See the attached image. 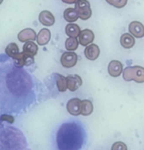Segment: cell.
Returning a JSON list of instances; mask_svg holds the SVG:
<instances>
[{
    "label": "cell",
    "mask_w": 144,
    "mask_h": 150,
    "mask_svg": "<svg viewBox=\"0 0 144 150\" xmlns=\"http://www.w3.org/2000/svg\"><path fill=\"white\" fill-rule=\"evenodd\" d=\"M38 80L12 60L0 65V113L18 115L26 112L37 102Z\"/></svg>",
    "instance_id": "6da1fadb"
},
{
    "label": "cell",
    "mask_w": 144,
    "mask_h": 150,
    "mask_svg": "<svg viewBox=\"0 0 144 150\" xmlns=\"http://www.w3.org/2000/svg\"><path fill=\"white\" fill-rule=\"evenodd\" d=\"M86 142V132L79 120H69L62 123L53 136L55 150H81Z\"/></svg>",
    "instance_id": "7a4b0ae2"
},
{
    "label": "cell",
    "mask_w": 144,
    "mask_h": 150,
    "mask_svg": "<svg viewBox=\"0 0 144 150\" xmlns=\"http://www.w3.org/2000/svg\"><path fill=\"white\" fill-rule=\"evenodd\" d=\"M0 150H28L23 133L13 127H0Z\"/></svg>",
    "instance_id": "3957f363"
},
{
    "label": "cell",
    "mask_w": 144,
    "mask_h": 150,
    "mask_svg": "<svg viewBox=\"0 0 144 150\" xmlns=\"http://www.w3.org/2000/svg\"><path fill=\"white\" fill-rule=\"evenodd\" d=\"M123 79L127 82L135 81L138 83H144V68L141 66H129L123 70Z\"/></svg>",
    "instance_id": "277c9868"
},
{
    "label": "cell",
    "mask_w": 144,
    "mask_h": 150,
    "mask_svg": "<svg viewBox=\"0 0 144 150\" xmlns=\"http://www.w3.org/2000/svg\"><path fill=\"white\" fill-rule=\"evenodd\" d=\"M75 10L77 11L79 18L82 20H87L92 16V8L88 0H78L75 4Z\"/></svg>",
    "instance_id": "5b68a950"
},
{
    "label": "cell",
    "mask_w": 144,
    "mask_h": 150,
    "mask_svg": "<svg viewBox=\"0 0 144 150\" xmlns=\"http://www.w3.org/2000/svg\"><path fill=\"white\" fill-rule=\"evenodd\" d=\"M12 62L16 67L24 68L25 66H31L34 63V56L30 55L25 52H19L14 58H12Z\"/></svg>",
    "instance_id": "8992f818"
},
{
    "label": "cell",
    "mask_w": 144,
    "mask_h": 150,
    "mask_svg": "<svg viewBox=\"0 0 144 150\" xmlns=\"http://www.w3.org/2000/svg\"><path fill=\"white\" fill-rule=\"evenodd\" d=\"M77 59V54L75 52L67 51L64 52L61 56V64L66 69H70L76 66Z\"/></svg>",
    "instance_id": "52a82bcc"
},
{
    "label": "cell",
    "mask_w": 144,
    "mask_h": 150,
    "mask_svg": "<svg viewBox=\"0 0 144 150\" xmlns=\"http://www.w3.org/2000/svg\"><path fill=\"white\" fill-rule=\"evenodd\" d=\"M82 100L77 98H71L68 101L66 108L68 112L72 116H79L81 114Z\"/></svg>",
    "instance_id": "ba28073f"
},
{
    "label": "cell",
    "mask_w": 144,
    "mask_h": 150,
    "mask_svg": "<svg viewBox=\"0 0 144 150\" xmlns=\"http://www.w3.org/2000/svg\"><path fill=\"white\" fill-rule=\"evenodd\" d=\"M95 35L94 33L90 29H84L81 30V33L78 36V41L81 46L87 47L88 45L92 44L94 41Z\"/></svg>",
    "instance_id": "9c48e42d"
},
{
    "label": "cell",
    "mask_w": 144,
    "mask_h": 150,
    "mask_svg": "<svg viewBox=\"0 0 144 150\" xmlns=\"http://www.w3.org/2000/svg\"><path fill=\"white\" fill-rule=\"evenodd\" d=\"M37 33L33 28H25L18 33V40L20 42L34 41L36 40Z\"/></svg>",
    "instance_id": "30bf717a"
},
{
    "label": "cell",
    "mask_w": 144,
    "mask_h": 150,
    "mask_svg": "<svg viewBox=\"0 0 144 150\" xmlns=\"http://www.w3.org/2000/svg\"><path fill=\"white\" fill-rule=\"evenodd\" d=\"M67 80V88L70 90V91H76L78 90L81 85L83 84L82 78L78 75H69L66 77Z\"/></svg>",
    "instance_id": "8fae6325"
},
{
    "label": "cell",
    "mask_w": 144,
    "mask_h": 150,
    "mask_svg": "<svg viewBox=\"0 0 144 150\" xmlns=\"http://www.w3.org/2000/svg\"><path fill=\"white\" fill-rule=\"evenodd\" d=\"M107 70L112 77H118L123 72V64L120 61L113 60L109 62Z\"/></svg>",
    "instance_id": "7c38bea8"
},
{
    "label": "cell",
    "mask_w": 144,
    "mask_h": 150,
    "mask_svg": "<svg viewBox=\"0 0 144 150\" xmlns=\"http://www.w3.org/2000/svg\"><path fill=\"white\" fill-rule=\"evenodd\" d=\"M128 31L135 38L140 39L144 37V25L140 21H132L129 24Z\"/></svg>",
    "instance_id": "4fadbf2b"
},
{
    "label": "cell",
    "mask_w": 144,
    "mask_h": 150,
    "mask_svg": "<svg viewBox=\"0 0 144 150\" xmlns=\"http://www.w3.org/2000/svg\"><path fill=\"white\" fill-rule=\"evenodd\" d=\"M39 21L44 26H52L55 22V18L51 11L44 10L39 14Z\"/></svg>",
    "instance_id": "5bb4252c"
},
{
    "label": "cell",
    "mask_w": 144,
    "mask_h": 150,
    "mask_svg": "<svg viewBox=\"0 0 144 150\" xmlns=\"http://www.w3.org/2000/svg\"><path fill=\"white\" fill-rule=\"evenodd\" d=\"M100 54V49L96 44H90L84 49V55L90 61H95L99 58Z\"/></svg>",
    "instance_id": "9a60e30c"
},
{
    "label": "cell",
    "mask_w": 144,
    "mask_h": 150,
    "mask_svg": "<svg viewBox=\"0 0 144 150\" xmlns=\"http://www.w3.org/2000/svg\"><path fill=\"white\" fill-rule=\"evenodd\" d=\"M51 39V32L48 28H42L37 34L36 41L40 46L47 45Z\"/></svg>",
    "instance_id": "2e32d148"
},
{
    "label": "cell",
    "mask_w": 144,
    "mask_h": 150,
    "mask_svg": "<svg viewBox=\"0 0 144 150\" xmlns=\"http://www.w3.org/2000/svg\"><path fill=\"white\" fill-rule=\"evenodd\" d=\"M135 44V37L130 34V33H123L121 37V45L126 48V49H130L132 48Z\"/></svg>",
    "instance_id": "e0dca14e"
},
{
    "label": "cell",
    "mask_w": 144,
    "mask_h": 150,
    "mask_svg": "<svg viewBox=\"0 0 144 150\" xmlns=\"http://www.w3.org/2000/svg\"><path fill=\"white\" fill-rule=\"evenodd\" d=\"M53 76L55 78V83H56V87H57L58 91H60V92L66 91V90L68 89L67 88V80H66V77L63 76L62 75L58 74V73L54 74Z\"/></svg>",
    "instance_id": "ac0fdd59"
},
{
    "label": "cell",
    "mask_w": 144,
    "mask_h": 150,
    "mask_svg": "<svg viewBox=\"0 0 144 150\" xmlns=\"http://www.w3.org/2000/svg\"><path fill=\"white\" fill-rule=\"evenodd\" d=\"M65 33L69 37L77 38L81 33V28L75 23H70L65 27Z\"/></svg>",
    "instance_id": "d6986e66"
},
{
    "label": "cell",
    "mask_w": 144,
    "mask_h": 150,
    "mask_svg": "<svg viewBox=\"0 0 144 150\" xmlns=\"http://www.w3.org/2000/svg\"><path fill=\"white\" fill-rule=\"evenodd\" d=\"M64 19L69 23H73L79 18V16L75 8H67L63 12Z\"/></svg>",
    "instance_id": "ffe728a7"
},
{
    "label": "cell",
    "mask_w": 144,
    "mask_h": 150,
    "mask_svg": "<svg viewBox=\"0 0 144 150\" xmlns=\"http://www.w3.org/2000/svg\"><path fill=\"white\" fill-rule=\"evenodd\" d=\"M38 45L36 43H34L33 41H27V42H25L24 46H23V52L30 54V55H33V56H35L38 53Z\"/></svg>",
    "instance_id": "44dd1931"
},
{
    "label": "cell",
    "mask_w": 144,
    "mask_h": 150,
    "mask_svg": "<svg viewBox=\"0 0 144 150\" xmlns=\"http://www.w3.org/2000/svg\"><path fill=\"white\" fill-rule=\"evenodd\" d=\"M93 112V105L92 101L88 99L82 100V107H81V115L83 116H90Z\"/></svg>",
    "instance_id": "7402d4cb"
},
{
    "label": "cell",
    "mask_w": 144,
    "mask_h": 150,
    "mask_svg": "<svg viewBox=\"0 0 144 150\" xmlns=\"http://www.w3.org/2000/svg\"><path fill=\"white\" fill-rule=\"evenodd\" d=\"M4 52H5V54L8 57H10V58L12 59V58H14L19 53V48H18V46L16 43L11 42V43H9L6 46Z\"/></svg>",
    "instance_id": "603a6c76"
},
{
    "label": "cell",
    "mask_w": 144,
    "mask_h": 150,
    "mask_svg": "<svg viewBox=\"0 0 144 150\" xmlns=\"http://www.w3.org/2000/svg\"><path fill=\"white\" fill-rule=\"evenodd\" d=\"M78 45H79V41L77 38L69 37L65 41V48L70 52H74L75 50H77Z\"/></svg>",
    "instance_id": "cb8c5ba5"
},
{
    "label": "cell",
    "mask_w": 144,
    "mask_h": 150,
    "mask_svg": "<svg viewBox=\"0 0 144 150\" xmlns=\"http://www.w3.org/2000/svg\"><path fill=\"white\" fill-rule=\"evenodd\" d=\"M14 117L11 114H6V113H3L0 115V127H4V123H8V124H13L14 123Z\"/></svg>",
    "instance_id": "d4e9b609"
},
{
    "label": "cell",
    "mask_w": 144,
    "mask_h": 150,
    "mask_svg": "<svg viewBox=\"0 0 144 150\" xmlns=\"http://www.w3.org/2000/svg\"><path fill=\"white\" fill-rule=\"evenodd\" d=\"M106 1L110 5H112L115 8H118V9L125 7L128 3V0H106Z\"/></svg>",
    "instance_id": "484cf974"
},
{
    "label": "cell",
    "mask_w": 144,
    "mask_h": 150,
    "mask_svg": "<svg viewBox=\"0 0 144 150\" xmlns=\"http://www.w3.org/2000/svg\"><path fill=\"white\" fill-rule=\"evenodd\" d=\"M111 150H128V147L122 142H116L113 144Z\"/></svg>",
    "instance_id": "4316f807"
},
{
    "label": "cell",
    "mask_w": 144,
    "mask_h": 150,
    "mask_svg": "<svg viewBox=\"0 0 144 150\" xmlns=\"http://www.w3.org/2000/svg\"><path fill=\"white\" fill-rule=\"evenodd\" d=\"M63 3L65 4H76L78 0H62Z\"/></svg>",
    "instance_id": "83f0119b"
},
{
    "label": "cell",
    "mask_w": 144,
    "mask_h": 150,
    "mask_svg": "<svg viewBox=\"0 0 144 150\" xmlns=\"http://www.w3.org/2000/svg\"><path fill=\"white\" fill-rule=\"evenodd\" d=\"M3 1H4V0H0V4H1L3 3Z\"/></svg>",
    "instance_id": "f1b7e54d"
}]
</instances>
